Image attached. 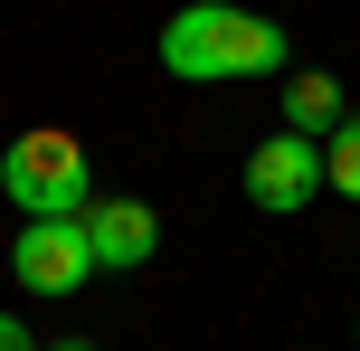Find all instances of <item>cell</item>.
<instances>
[{
  "instance_id": "obj_1",
  "label": "cell",
  "mask_w": 360,
  "mask_h": 351,
  "mask_svg": "<svg viewBox=\"0 0 360 351\" xmlns=\"http://www.w3.org/2000/svg\"><path fill=\"white\" fill-rule=\"evenodd\" d=\"M162 67L190 76V86H218V76H285L294 48L275 19L256 10H228V0H180L162 19Z\"/></svg>"
},
{
  "instance_id": "obj_2",
  "label": "cell",
  "mask_w": 360,
  "mask_h": 351,
  "mask_svg": "<svg viewBox=\"0 0 360 351\" xmlns=\"http://www.w3.org/2000/svg\"><path fill=\"white\" fill-rule=\"evenodd\" d=\"M0 190H10L19 219H76V209L95 200V152L76 143L67 124H29L0 152Z\"/></svg>"
},
{
  "instance_id": "obj_3",
  "label": "cell",
  "mask_w": 360,
  "mask_h": 351,
  "mask_svg": "<svg viewBox=\"0 0 360 351\" xmlns=\"http://www.w3.org/2000/svg\"><path fill=\"white\" fill-rule=\"evenodd\" d=\"M10 276L29 285V295H76V285L95 276V247H86L76 219H29L10 238Z\"/></svg>"
},
{
  "instance_id": "obj_4",
  "label": "cell",
  "mask_w": 360,
  "mask_h": 351,
  "mask_svg": "<svg viewBox=\"0 0 360 351\" xmlns=\"http://www.w3.org/2000/svg\"><path fill=\"white\" fill-rule=\"evenodd\" d=\"M313 190H323V143H313V133H294V124H285L275 143H256V152H247V200H256V209L294 219Z\"/></svg>"
},
{
  "instance_id": "obj_5",
  "label": "cell",
  "mask_w": 360,
  "mask_h": 351,
  "mask_svg": "<svg viewBox=\"0 0 360 351\" xmlns=\"http://www.w3.org/2000/svg\"><path fill=\"white\" fill-rule=\"evenodd\" d=\"M76 228H86L95 266H143L152 247H162V219H152L143 200H86V209H76Z\"/></svg>"
},
{
  "instance_id": "obj_6",
  "label": "cell",
  "mask_w": 360,
  "mask_h": 351,
  "mask_svg": "<svg viewBox=\"0 0 360 351\" xmlns=\"http://www.w3.org/2000/svg\"><path fill=\"white\" fill-rule=\"evenodd\" d=\"M285 124H294V133H313V143H323L332 124H351V114H342V76H323V67L285 76Z\"/></svg>"
},
{
  "instance_id": "obj_7",
  "label": "cell",
  "mask_w": 360,
  "mask_h": 351,
  "mask_svg": "<svg viewBox=\"0 0 360 351\" xmlns=\"http://www.w3.org/2000/svg\"><path fill=\"white\" fill-rule=\"evenodd\" d=\"M323 190L360 200V124H332V133H323Z\"/></svg>"
},
{
  "instance_id": "obj_8",
  "label": "cell",
  "mask_w": 360,
  "mask_h": 351,
  "mask_svg": "<svg viewBox=\"0 0 360 351\" xmlns=\"http://www.w3.org/2000/svg\"><path fill=\"white\" fill-rule=\"evenodd\" d=\"M0 351H38V342H29V323H19V314H0Z\"/></svg>"
},
{
  "instance_id": "obj_9",
  "label": "cell",
  "mask_w": 360,
  "mask_h": 351,
  "mask_svg": "<svg viewBox=\"0 0 360 351\" xmlns=\"http://www.w3.org/2000/svg\"><path fill=\"white\" fill-rule=\"evenodd\" d=\"M57 351H95V342H57Z\"/></svg>"
}]
</instances>
